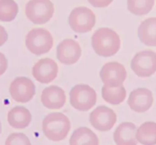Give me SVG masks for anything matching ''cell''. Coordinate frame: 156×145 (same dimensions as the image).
<instances>
[{"label": "cell", "mask_w": 156, "mask_h": 145, "mask_svg": "<svg viewBox=\"0 0 156 145\" xmlns=\"http://www.w3.org/2000/svg\"><path fill=\"white\" fill-rule=\"evenodd\" d=\"M70 104L80 111H87L95 105L97 93L95 90L86 84H78L71 89L69 93Z\"/></svg>", "instance_id": "4"}, {"label": "cell", "mask_w": 156, "mask_h": 145, "mask_svg": "<svg viewBox=\"0 0 156 145\" xmlns=\"http://www.w3.org/2000/svg\"><path fill=\"white\" fill-rule=\"evenodd\" d=\"M101 95L105 102L117 105L122 103L126 97V89L123 85L117 88H111L104 85L101 89Z\"/></svg>", "instance_id": "20"}, {"label": "cell", "mask_w": 156, "mask_h": 145, "mask_svg": "<svg viewBox=\"0 0 156 145\" xmlns=\"http://www.w3.org/2000/svg\"><path fill=\"white\" fill-rule=\"evenodd\" d=\"M155 0H127V9L136 15H145L152 11Z\"/></svg>", "instance_id": "22"}, {"label": "cell", "mask_w": 156, "mask_h": 145, "mask_svg": "<svg viewBox=\"0 0 156 145\" xmlns=\"http://www.w3.org/2000/svg\"><path fill=\"white\" fill-rule=\"evenodd\" d=\"M100 76L105 85L111 88H117L123 85L127 73L123 64L118 62H109L102 67Z\"/></svg>", "instance_id": "8"}, {"label": "cell", "mask_w": 156, "mask_h": 145, "mask_svg": "<svg viewBox=\"0 0 156 145\" xmlns=\"http://www.w3.org/2000/svg\"><path fill=\"white\" fill-rule=\"evenodd\" d=\"M89 121L95 129L100 131H108L117 122V114L111 108L100 105L91 112Z\"/></svg>", "instance_id": "10"}, {"label": "cell", "mask_w": 156, "mask_h": 145, "mask_svg": "<svg viewBox=\"0 0 156 145\" xmlns=\"http://www.w3.org/2000/svg\"><path fill=\"white\" fill-rule=\"evenodd\" d=\"M18 6L14 0H0V21H12L16 18Z\"/></svg>", "instance_id": "21"}, {"label": "cell", "mask_w": 156, "mask_h": 145, "mask_svg": "<svg viewBox=\"0 0 156 145\" xmlns=\"http://www.w3.org/2000/svg\"><path fill=\"white\" fill-rule=\"evenodd\" d=\"M8 68V60L5 56L0 52V76L4 74Z\"/></svg>", "instance_id": "25"}, {"label": "cell", "mask_w": 156, "mask_h": 145, "mask_svg": "<svg viewBox=\"0 0 156 145\" xmlns=\"http://www.w3.org/2000/svg\"><path fill=\"white\" fill-rule=\"evenodd\" d=\"M133 71L140 77H149L156 72V53L151 50L136 53L130 63Z\"/></svg>", "instance_id": "7"}, {"label": "cell", "mask_w": 156, "mask_h": 145, "mask_svg": "<svg viewBox=\"0 0 156 145\" xmlns=\"http://www.w3.org/2000/svg\"><path fill=\"white\" fill-rule=\"evenodd\" d=\"M25 45L30 53L40 56L48 53L52 49L53 46V36L45 28H34L26 35Z\"/></svg>", "instance_id": "3"}, {"label": "cell", "mask_w": 156, "mask_h": 145, "mask_svg": "<svg viewBox=\"0 0 156 145\" xmlns=\"http://www.w3.org/2000/svg\"><path fill=\"white\" fill-rule=\"evenodd\" d=\"M82 56V48L77 41L68 38L59 43L56 48V57L65 65H73L79 61Z\"/></svg>", "instance_id": "11"}, {"label": "cell", "mask_w": 156, "mask_h": 145, "mask_svg": "<svg viewBox=\"0 0 156 145\" xmlns=\"http://www.w3.org/2000/svg\"><path fill=\"white\" fill-rule=\"evenodd\" d=\"M136 139L143 145H156V122L146 121L136 130Z\"/></svg>", "instance_id": "19"}, {"label": "cell", "mask_w": 156, "mask_h": 145, "mask_svg": "<svg viewBox=\"0 0 156 145\" xmlns=\"http://www.w3.org/2000/svg\"><path fill=\"white\" fill-rule=\"evenodd\" d=\"M41 100L43 105L48 109L57 110L65 105L66 96L62 88L58 85H50L43 90Z\"/></svg>", "instance_id": "14"}, {"label": "cell", "mask_w": 156, "mask_h": 145, "mask_svg": "<svg viewBox=\"0 0 156 145\" xmlns=\"http://www.w3.org/2000/svg\"><path fill=\"white\" fill-rule=\"evenodd\" d=\"M154 102L153 93L146 88H138L132 91L128 99V105L133 111L143 113L150 109Z\"/></svg>", "instance_id": "13"}, {"label": "cell", "mask_w": 156, "mask_h": 145, "mask_svg": "<svg viewBox=\"0 0 156 145\" xmlns=\"http://www.w3.org/2000/svg\"><path fill=\"white\" fill-rule=\"evenodd\" d=\"M58 65L53 60L46 57L38 60L32 68V75L37 82L47 84L53 82L58 74Z\"/></svg>", "instance_id": "12"}, {"label": "cell", "mask_w": 156, "mask_h": 145, "mask_svg": "<svg viewBox=\"0 0 156 145\" xmlns=\"http://www.w3.org/2000/svg\"><path fill=\"white\" fill-rule=\"evenodd\" d=\"M9 92L15 102L26 103L33 99L36 93V88L31 79L19 76L11 82Z\"/></svg>", "instance_id": "9"}, {"label": "cell", "mask_w": 156, "mask_h": 145, "mask_svg": "<svg viewBox=\"0 0 156 145\" xmlns=\"http://www.w3.org/2000/svg\"><path fill=\"white\" fill-rule=\"evenodd\" d=\"M2 132V125H1V122H0V134Z\"/></svg>", "instance_id": "27"}, {"label": "cell", "mask_w": 156, "mask_h": 145, "mask_svg": "<svg viewBox=\"0 0 156 145\" xmlns=\"http://www.w3.org/2000/svg\"><path fill=\"white\" fill-rule=\"evenodd\" d=\"M8 40V33L4 27L0 25V46H2Z\"/></svg>", "instance_id": "26"}, {"label": "cell", "mask_w": 156, "mask_h": 145, "mask_svg": "<svg viewBox=\"0 0 156 145\" xmlns=\"http://www.w3.org/2000/svg\"><path fill=\"white\" fill-rule=\"evenodd\" d=\"M71 128L69 118L61 112L50 113L44 118L42 129L44 135L54 142L64 140Z\"/></svg>", "instance_id": "2"}, {"label": "cell", "mask_w": 156, "mask_h": 145, "mask_svg": "<svg viewBox=\"0 0 156 145\" xmlns=\"http://www.w3.org/2000/svg\"><path fill=\"white\" fill-rule=\"evenodd\" d=\"M5 145H31V143L23 133H12L7 137Z\"/></svg>", "instance_id": "23"}, {"label": "cell", "mask_w": 156, "mask_h": 145, "mask_svg": "<svg viewBox=\"0 0 156 145\" xmlns=\"http://www.w3.org/2000/svg\"><path fill=\"white\" fill-rule=\"evenodd\" d=\"M96 23V16L90 9L84 6L75 8L69 16L70 27L76 33L91 31Z\"/></svg>", "instance_id": "6"}, {"label": "cell", "mask_w": 156, "mask_h": 145, "mask_svg": "<svg viewBox=\"0 0 156 145\" xmlns=\"http://www.w3.org/2000/svg\"><path fill=\"white\" fill-rule=\"evenodd\" d=\"M91 45L97 55L109 57L119 51L121 41L115 31L108 27H101L93 34Z\"/></svg>", "instance_id": "1"}, {"label": "cell", "mask_w": 156, "mask_h": 145, "mask_svg": "<svg viewBox=\"0 0 156 145\" xmlns=\"http://www.w3.org/2000/svg\"><path fill=\"white\" fill-rule=\"evenodd\" d=\"M54 11V5L50 0H30L25 5L26 16L35 24L48 22Z\"/></svg>", "instance_id": "5"}, {"label": "cell", "mask_w": 156, "mask_h": 145, "mask_svg": "<svg viewBox=\"0 0 156 145\" xmlns=\"http://www.w3.org/2000/svg\"><path fill=\"white\" fill-rule=\"evenodd\" d=\"M69 145H99V139L90 128L80 127L70 137Z\"/></svg>", "instance_id": "18"}, {"label": "cell", "mask_w": 156, "mask_h": 145, "mask_svg": "<svg viewBox=\"0 0 156 145\" xmlns=\"http://www.w3.org/2000/svg\"><path fill=\"white\" fill-rule=\"evenodd\" d=\"M32 116L30 111L24 106H15L8 113V122L12 128L24 129L29 126Z\"/></svg>", "instance_id": "16"}, {"label": "cell", "mask_w": 156, "mask_h": 145, "mask_svg": "<svg viewBox=\"0 0 156 145\" xmlns=\"http://www.w3.org/2000/svg\"><path fill=\"white\" fill-rule=\"evenodd\" d=\"M138 37L145 45L156 47V18H149L140 24Z\"/></svg>", "instance_id": "17"}, {"label": "cell", "mask_w": 156, "mask_h": 145, "mask_svg": "<svg viewBox=\"0 0 156 145\" xmlns=\"http://www.w3.org/2000/svg\"><path fill=\"white\" fill-rule=\"evenodd\" d=\"M136 126L132 122L120 124L114 132V140L117 145H136Z\"/></svg>", "instance_id": "15"}, {"label": "cell", "mask_w": 156, "mask_h": 145, "mask_svg": "<svg viewBox=\"0 0 156 145\" xmlns=\"http://www.w3.org/2000/svg\"><path fill=\"white\" fill-rule=\"evenodd\" d=\"M88 2L96 8H105L112 3L114 0H88Z\"/></svg>", "instance_id": "24"}]
</instances>
